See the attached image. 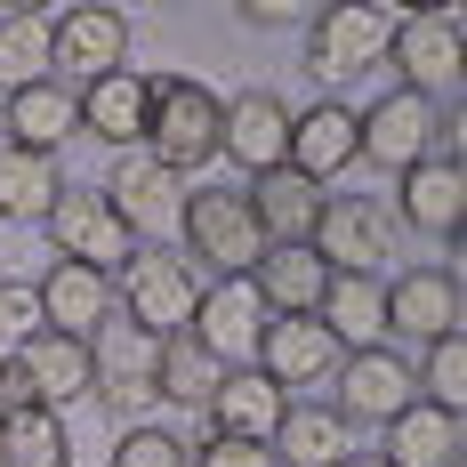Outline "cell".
<instances>
[{"instance_id":"26","label":"cell","mask_w":467,"mask_h":467,"mask_svg":"<svg viewBox=\"0 0 467 467\" xmlns=\"http://www.w3.org/2000/svg\"><path fill=\"white\" fill-rule=\"evenodd\" d=\"M347 435H355V427L338 420L330 403H315V395H290V411L275 420V435H266V443H275V467H338L347 451H355Z\"/></svg>"},{"instance_id":"28","label":"cell","mask_w":467,"mask_h":467,"mask_svg":"<svg viewBox=\"0 0 467 467\" xmlns=\"http://www.w3.org/2000/svg\"><path fill=\"white\" fill-rule=\"evenodd\" d=\"M0 130H8V145H25V153H57V145L81 130V105H73L65 81H33V89H8Z\"/></svg>"},{"instance_id":"19","label":"cell","mask_w":467,"mask_h":467,"mask_svg":"<svg viewBox=\"0 0 467 467\" xmlns=\"http://www.w3.org/2000/svg\"><path fill=\"white\" fill-rule=\"evenodd\" d=\"M121 65H130V16L121 8H65L57 16V73L105 81Z\"/></svg>"},{"instance_id":"18","label":"cell","mask_w":467,"mask_h":467,"mask_svg":"<svg viewBox=\"0 0 467 467\" xmlns=\"http://www.w3.org/2000/svg\"><path fill=\"white\" fill-rule=\"evenodd\" d=\"M73 105H81V130H89L105 153H130V145H145L153 89H145L138 65H121V73H105V81H81V89H73Z\"/></svg>"},{"instance_id":"20","label":"cell","mask_w":467,"mask_h":467,"mask_svg":"<svg viewBox=\"0 0 467 467\" xmlns=\"http://www.w3.org/2000/svg\"><path fill=\"white\" fill-rule=\"evenodd\" d=\"M323 282H330V266H323L315 242H266V250L250 258V290H258L266 315H315Z\"/></svg>"},{"instance_id":"25","label":"cell","mask_w":467,"mask_h":467,"mask_svg":"<svg viewBox=\"0 0 467 467\" xmlns=\"http://www.w3.org/2000/svg\"><path fill=\"white\" fill-rule=\"evenodd\" d=\"M460 443H467V427L460 411H435V403H403L395 420L379 427V460L387 467H443V460H460Z\"/></svg>"},{"instance_id":"22","label":"cell","mask_w":467,"mask_h":467,"mask_svg":"<svg viewBox=\"0 0 467 467\" xmlns=\"http://www.w3.org/2000/svg\"><path fill=\"white\" fill-rule=\"evenodd\" d=\"M8 355H16V371L33 379V403H48V411L81 403V395L97 387V379H89V338H65V330H33V338H16Z\"/></svg>"},{"instance_id":"39","label":"cell","mask_w":467,"mask_h":467,"mask_svg":"<svg viewBox=\"0 0 467 467\" xmlns=\"http://www.w3.org/2000/svg\"><path fill=\"white\" fill-rule=\"evenodd\" d=\"M338 467H387V460H379V451H347Z\"/></svg>"},{"instance_id":"11","label":"cell","mask_w":467,"mask_h":467,"mask_svg":"<svg viewBox=\"0 0 467 467\" xmlns=\"http://www.w3.org/2000/svg\"><path fill=\"white\" fill-rule=\"evenodd\" d=\"M186 330L226 363V371H242V363H258V330H266V306H258V290H250V275H218L202 282V298H193Z\"/></svg>"},{"instance_id":"3","label":"cell","mask_w":467,"mask_h":467,"mask_svg":"<svg viewBox=\"0 0 467 467\" xmlns=\"http://www.w3.org/2000/svg\"><path fill=\"white\" fill-rule=\"evenodd\" d=\"M387 8H363V0H338V8H315V25H306V73L323 81V97H347L355 81H371L379 65H387Z\"/></svg>"},{"instance_id":"27","label":"cell","mask_w":467,"mask_h":467,"mask_svg":"<svg viewBox=\"0 0 467 467\" xmlns=\"http://www.w3.org/2000/svg\"><path fill=\"white\" fill-rule=\"evenodd\" d=\"M282 411H290V395H282L258 363H242V371L218 379V395H210V411H202V420H210V435H250V443H266Z\"/></svg>"},{"instance_id":"24","label":"cell","mask_w":467,"mask_h":467,"mask_svg":"<svg viewBox=\"0 0 467 467\" xmlns=\"http://www.w3.org/2000/svg\"><path fill=\"white\" fill-rule=\"evenodd\" d=\"M315 323L338 338V355L387 347V275H330L315 298Z\"/></svg>"},{"instance_id":"35","label":"cell","mask_w":467,"mask_h":467,"mask_svg":"<svg viewBox=\"0 0 467 467\" xmlns=\"http://www.w3.org/2000/svg\"><path fill=\"white\" fill-rule=\"evenodd\" d=\"M186 467H275V443H250V435H210V427H202V443H193Z\"/></svg>"},{"instance_id":"8","label":"cell","mask_w":467,"mask_h":467,"mask_svg":"<svg viewBox=\"0 0 467 467\" xmlns=\"http://www.w3.org/2000/svg\"><path fill=\"white\" fill-rule=\"evenodd\" d=\"M193 298H202V275H193L186 250L145 242V250L121 258V315H138L145 330H186Z\"/></svg>"},{"instance_id":"31","label":"cell","mask_w":467,"mask_h":467,"mask_svg":"<svg viewBox=\"0 0 467 467\" xmlns=\"http://www.w3.org/2000/svg\"><path fill=\"white\" fill-rule=\"evenodd\" d=\"M65 186V170H57V153H25V145H0V218L8 226H41L48 202Z\"/></svg>"},{"instance_id":"34","label":"cell","mask_w":467,"mask_h":467,"mask_svg":"<svg viewBox=\"0 0 467 467\" xmlns=\"http://www.w3.org/2000/svg\"><path fill=\"white\" fill-rule=\"evenodd\" d=\"M193 460V443L186 435H170V427H121V443H113V460L105 467H186Z\"/></svg>"},{"instance_id":"6","label":"cell","mask_w":467,"mask_h":467,"mask_svg":"<svg viewBox=\"0 0 467 467\" xmlns=\"http://www.w3.org/2000/svg\"><path fill=\"white\" fill-rule=\"evenodd\" d=\"M178 226H186V258L193 266H218V275H250V258L266 250V234L250 218L242 186H193Z\"/></svg>"},{"instance_id":"40","label":"cell","mask_w":467,"mask_h":467,"mask_svg":"<svg viewBox=\"0 0 467 467\" xmlns=\"http://www.w3.org/2000/svg\"><path fill=\"white\" fill-rule=\"evenodd\" d=\"M0 347H8V330H0Z\"/></svg>"},{"instance_id":"33","label":"cell","mask_w":467,"mask_h":467,"mask_svg":"<svg viewBox=\"0 0 467 467\" xmlns=\"http://www.w3.org/2000/svg\"><path fill=\"white\" fill-rule=\"evenodd\" d=\"M411 379H420V395L435 411H467V338L460 330L451 338H427V355L411 363Z\"/></svg>"},{"instance_id":"30","label":"cell","mask_w":467,"mask_h":467,"mask_svg":"<svg viewBox=\"0 0 467 467\" xmlns=\"http://www.w3.org/2000/svg\"><path fill=\"white\" fill-rule=\"evenodd\" d=\"M57 81V16L48 8H8L0 16V97Z\"/></svg>"},{"instance_id":"14","label":"cell","mask_w":467,"mask_h":467,"mask_svg":"<svg viewBox=\"0 0 467 467\" xmlns=\"http://www.w3.org/2000/svg\"><path fill=\"white\" fill-rule=\"evenodd\" d=\"M355 161H363V130H355V105L347 97L315 89V105H290V170H306L315 186H330Z\"/></svg>"},{"instance_id":"4","label":"cell","mask_w":467,"mask_h":467,"mask_svg":"<svg viewBox=\"0 0 467 467\" xmlns=\"http://www.w3.org/2000/svg\"><path fill=\"white\" fill-rule=\"evenodd\" d=\"M153 363H161V330H145L138 315H105L89 330V395L113 411V427L153 403Z\"/></svg>"},{"instance_id":"12","label":"cell","mask_w":467,"mask_h":467,"mask_svg":"<svg viewBox=\"0 0 467 467\" xmlns=\"http://www.w3.org/2000/svg\"><path fill=\"white\" fill-rule=\"evenodd\" d=\"M435 113L443 105H427V97H411V89H387V97H371V105H355V130H363V161L371 170H420L427 161V145H435Z\"/></svg>"},{"instance_id":"7","label":"cell","mask_w":467,"mask_h":467,"mask_svg":"<svg viewBox=\"0 0 467 467\" xmlns=\"http://www.w3.org/2000/svg\"><path fill=\"white\" fill-rule=\"evenodd\" d=\"M403 403H420V379H411V363H403L395 347H355V355H338V371H330V411L347 427H387Z\"/></svg>"},{"instance_id":"16","label":"cell","mask_w":467,"mask_h":467,"mask_svg":"<svg viewBox=\"0 0 467 467\" xmlns=\"http://www.w3.org/2000/svg\"><path fill=\"white\" fill-rule=\"evenodd\" d=\"M258 371L275 379L282 395L330 387V371H338V338H330L315 315H266V330H258Z\"/></svg>"},{"instance_id":"17","label":"cell","mask_w":467,"mask_h":467,"mask_svg":"<svg viewBox=\"0 0 467 467\" xmlns=\"http://www.w3.org/2000/svg\"><path fill=\"white\" fill-rule=\"evenodd\" d=\"M395 226L427 234V242H460L467 234V170L460 161H420V170H403V186H395Z\"/></svg>"},{"instance_id":"9","label":"cell","mask_w":467,"mask_h":467,"mask_svg":"<svg viewBox=\"0 0 467 467\" xmlns=\"http://www.w3.org/2000/svg\"><path fill=\"white\" fill-rule=\"evenodd\" d=\"M97 186H105L113 218H121L130 234H178V218H186V178H178V170H161L145 145L113 153Z\"/></svg>"},{"instance_id":"2","label":"cell","mask_w":467,"mask_h":467,"mask_svg":"<svg viewBox=\"0 0 467 467\" xmlns=\"http://www.w3.org/2000/svg\"><path fill=\"white\" fill-rule=\"evenodd\" d=\"M460 33L467 8H411L387 25V65H395V89L427 97V105H460Z\"/></svg>"},{"instance_id":"38","label":"cell","mask_w":467,"mask_h":467,"mask_svg":"<svg viewBox=\"0 0 467 467\" xmlns=\"http://www.w3.org/2000/svg\"><path fill=\"white\" fill-rule=\"evenodd\" d=\"M460 145H467V113H460V105H443V113H435V145H427V161H460Z\"/></svg>"},{"instance_id":"5","label":"cell","mask_w":467,"mask_h":467,"mask_svg":"<svg viewBox=\"0 0 467 467\" xmlns=\"http://www.w3.org/2000/svg\"><path fill=\"white\" fill-rule=\"evenodd\" d=\"M395 210L379 193H323V218H315V250H323L330 275H387V250H395Z\"/></svg>"},{"instance_id":"36","label":"cell","mask_w":467,"mask_h":467,"mask_svg":"<svg viewBox=\"0 0 467 467\" xmlns=\"http://www.w3.org/2000/svg\"><path fill=\"white\" fill-rule=\"evenodd\" d=\"M0 330H8V347L33 338V330H48L41 323V290H33V282H0Z\"/></svg>"},{"instance_id":"37","label":"cell","mask_w":467,"mask_h":467,"mask_svg":"<svg viewBox=\"0 0 467 467\" xmlns=\"http://www.w3.org/2000/svg\"><path fill=\"white\" fill-rule=\"evenodd\" d=\"M242 25H258V33H282V25H315V0H250V8H242Z\"/></svg>"},{"instance_id":"21","label":"cell","mask_w":467,"mask_h":467,"mask_svg":"<svg viewBox=\"0 0 467 467\" xmlns=\"http://www.w3.org/2000/svg\"><path fill=\"white\" fill-rule=\"evenodd\" d=\"M242 202H250V218H258V234L266 242H315V218H323V186L306 178V170H258L250 186H242Z\"/></svg>"},{"instance_id":"1","label":"cell","mask_w":467,"mask_h":467,"mask_svg":"<svg viewBox=\"0 0 467 467\" xmlns=\"http://www.w3.org/2000/svg\"><path fill=\"white\" fill-rule=\"evenodd\" d=\"M145 89H153V113H145V153L161 161V170H210L218 161V121H226V97L210 89V81H193V73H145Z\"/></svg>"},{"instance_id":"29","label":"cell","mask_w":467,"mask_h":467,"mask_svg":"<svg viewBox=\"0 0 467 467\" xmlns=\"http://www.w3.org/2000/svg\"><path fill=\"white\" fill-rule=\"evenodd\" d=\"M226 363L193 338V330H161V363H153V403H178V411H210Z\"/></svg>"},{"instance_id":"15","label":"cell","mask_w":467,"mask_h":467,"mask_svg":"<svg viewBox=\"0 0 467 467\" xmlns=\"http://www.w3.org/2000/svg\"><path fill=\"white\" fill-rule=\"evenodd\" d=\"M467 315V282L460 266H403V275H387V330H403V338H451Z\"/></svg>"},{"instance_id":"32","label":"cell","mask_w":467,"mask_h":467,"mask_svg":"<svg viewBox=\"0 0 467 467\" xmlns=\"http://www.w3.org/2000/svg\"><path fill=\"white\" fill-rule=\"evenodd\" d=\"M0 467H73V435H65V411H48V403L0 411Z\"/></svg>"},{"instance_id":"23","label":"cell","mask_w":467,"mask_h":467,"mask_svg":"<svg viewBox=\"0 0 467 467\" xmlns=\"http://www.w3.org/2000/svg\"><path fill=\"white\" fill-rule=\"evenodd\" d=\"M41 290V323L65 330V338H89L105 315H113V275H97L81 258H48V275L33 282Z\"/></svg>"},{"instance_id":"13","label":"cell","mask_w":467,"mask_h":467,"mask_svg":"<svg viewBox=\"0 0 467 467\" xmlns=\"http://www.w3.org/2000/svg\"><path fill=\"white\" fill-rule=\"evenodd\" d=\"M218 153H226L242 178L282 170V161H290V97L282 89H234L226 121H218Z\"/></svg>"},{"instance_id":"10","label":"cell","mask_w":467,"mask_h":467,"mask_svg":"<svg viewBox=\"0 0 467 467\" xmlns=\"http://www.w3.org/2000/svg\"><path fill=\"white\" fill-rule=\"evenodd\" d=\"M48 242H57V258H81V266H97V275H113L130 250H138V234L113 218V202H105V186H57V202H48Z\"/></svg>"}]
</instances>
